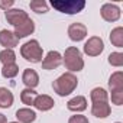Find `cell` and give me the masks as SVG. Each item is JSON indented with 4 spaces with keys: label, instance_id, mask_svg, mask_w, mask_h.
I'll return each instance as SVG.
<instances>
[{
    "label": "cell",
    "instance_id": "1",
    "mask_svg": "<svg viewBox=\"0 0 123 123\" xmlns=\"http://www.w3.org/2000/svg\"><path fill=\"white\" fill-rule=\"evenodd\" d=\"M77 86H78V78L73 73H65L62 75H59L52 83L54 91L61 97H65V96H70L71 93H74Z\"/></svg>",
    "mask_w": 123,
    "mask_h": 123
},
{
    "label": "cell",
    "instance_id": "2",
    "mask_svg": "<svg viewBox=\"0 0 123 123\" xmlns=\"http://www.w3.org/2000/svg\"><path fill=\"white\" fill-rule=\"evenodd\" d=\"M62 62L70 73H78L84 68V59L77 46H68L64 52Z\"/></svg>",
    "mask_w": 123,
    "mask_h": 123
},
{
    "label": "cell",
    "instance_id": "3",
    "mask_svg": "<svg viewBox=\"0 0 123 123\" xmlns=\"http://www.w3.org/2000/svg\"><path fill=\"white\" fill-rule=\"evenodd\" d=\"M20 55L26 61H31V62L36 64V62H42L43 49L36 39H31L20 46Z\"/></svg>",
    "mask_w": 123,
    "mask_h": 123
},
{
    "label": "cell",
    "instance_id": "4",
    "mask_svg": "<svg viewBox=\"0 0 123 123\" xmlns=\"http://www.w3.org/2000/svg\"><path fill=\"white\" fill-rule=\"evenodd\" d=\"M51 6L61 13L75 15L83 12V9L86 7V2L84 0H52Z\"/></svg>",
    "mask_w": 123,
    "mask_h": 123
},
{
    "label": "cell",
    "instance_id": "5",
    "mask_svg": "<svg viewBox=\"0 0 123 123\" xmlns=\"http://www.w3.org/2000/svg\"><path fill=\"white\" fill-rule=\"evenodd\" d=\"M83 49H84V54L88 55V56H98L104 51V42L98 36H91L84 43V48Z\"/></svg>",
    "mask_w": 123,
    "mask_h": 123
},
{
    "label": "cell",
    "instance_id": "6",
    "mask_svg": "<svg viewBox=\"0 0 123 123\" xmlns=\"http://www.w3.org/2000/svg\"><path fill=\"white\" fill-rule=\"evenodd\" d=\"M100 13L106 22H116L120 19V7L113 3H104L100 9Z\"/></svg>",
    "mask_w": 123,
    "mask_h": 123
},
{
    "label": "cell",
    "instance_id": "7",
    "mask_svg": "<svg viewBox=\"0 0 123 123\" xmlns=\"http://www.w3.org/2000/svg\"><path fill=\"white\" fill-rule=\"evenodd\" d=\"M62 64V55L58 51H49L46 56L42 59V68L43 70H55Z\"/></svg>",
    "mask_w": 123,
    "mask_h": 123
},
{
    "label": "cell",
    "instance_id": "8",
    "mask_svg": "<svg viewBox=\"0 0 123 123\" xmlns=\"http://www.w3.org/2000/svg\"><path fill=\"white\" fill-rule=\"evenodd\" d=\"M5 15H6V20L12 26H19L20 23H23L29 18L23 9H9L5 12Z\"/></svg>",
    "mask_w": 123,
    "mask_h": 123
},
{
    "label": "cell",
    "instance_id": "9",
    "mask_svg": "<svg viewBox=\"0 0 123 123\" xmlns=\"http://www.w3.org/2000/svg\"><path fill=\"white\" fill-rule=\"evenodd\" d=\"M68 36H70V39L74 41V42L83 41V39L87 36V28H86V25L78 23V22L71 23V25L68 26Z\"/></svg>",
    "mask_w": 123,
    "mask_h": 123
},
{
    "label": "cell",
    "instance_id": "10",
    "mask_svg": "<svg viewBox=\"0 0 123 123\" xmlns=\"http://www.w3.org/2000/svg\"><path fill=\"white\" fill-rule=\"evenodd\" d=\"M33 31H35V23H33V20L31 18H28L23 23H20L19 26H15L13 33H15V36L18 39H22V38H26V36L32 35Z\"/></svg>",
    "mask_w": 123,
    "mask_h": 123
},
{
    "label": "cell",
    "instance_id": "11",
    "mask_svg": "<svg viewBox=\"0 0 123 123\" xmlns=\"http://www.w3.org/2000/svg\"><path fill=\"white\" fill-rule=\"evenodd\" d=\"M0 45L5 46V49H13L15 46L19 45V39L15 36L12 31L3 29L0 31Z\"/></svg>",
    "mask_w": 123,
    "mask_h": 123
},
{
    "label": "cell",
    "instance_id": "12",
    "mask_svg": "<svg viewBox=\"0 0 123 123\" xmlns=\"http://www.w3.org/2000/svg\"><path fill=\"white\" fill-rule=\"evenodd\" d=\"M54 104H55L54 98L49 97V96H46V94H38L36 98H35V101H33V107L38 109V110H41V111L51 110L54 107Z\"/></svg>",
    "mask_w": 123,
    "mask_h": 123
},
{
    "label": "cell",
    "instance_id": "13",
    "mask_svg": "<svg viewBox=\"0 0 123 123\" xmlns=\"http://www.w3.org/2000/svg\"><path fill=\"white\" fill-rule=\"evenodd\" d=\"M22 81H23V84L26 86V88H35V87H38V84H39V75H38V73L35 71V70H32V68H26L25 71H23V74H22Z\"/></svg>",
    "mask_w": 123,
    "mask_h": 123
},
{
    "label": "cell",
    "instance_id": "14",
    "mask_svg": "<svg viewBox=\"0 0 123 123\" xmlns=\"http://www.w3.org/2000/svg\"><path fill=\"white\" fill-rule=\"evenodd\" d=\"M110 113H111V107L107 101L93 103V106H91V114L98 119H106L107 116H110Z\"/></svg>",
    "mask_w": 123,
    "mask_h": 123
},
{
    "label": "cell",
    "instance_id": "15",
    "mask_svg": "<svg viewBox=\"0 0 123 123\" xmlns=\"http://www.w3.org/2000/svg\"><path fill=\"white\" fill-rule=\"evenodd\" d=\"M67 109L70 111H84L87 109V98L84 96H77V97H73L71 100H68L67 103Z\"/></svg>",
    "mask_w": 123,
    "mask_h": 123
},
{
    "label": "cell",
    "instance_id": "16",
    "mask_svg": "<svg viewBox=\"0 0 123 123\" xmlns=\"http://www.w3.org/2000/svg\"><path fill=\"white\" fill-rule=\"evenodd\" d=\"M16 119L19 123H32L36 120V113L28 107L19 109V110H16Z\"/></svg>",
    "mask_w": 123,
    "mask_h": 123
},
{
    "label": "cell",
    "instance_id": "17",
    "mask_svg": "<svg viewBox=\"0 0 123 123\" xmlns=\"http://www.w3.org/2000/svg\"><path fill=\"white\" fill-rule=\"evenodd\" d=\"M109 88L110 91H120L123 90V73L116 71L109 78Z\"/></svg>",
    "mask_w": 123,
    "mask_h": 123
},
{
    "label": "cell",
    "instance_id": "18",
    "mask_svg": "<svg viewBox=\"0 0 123 123\" xmlns=\"http://www.w3.org/2000/svg\"><path fill=\"white\" fill-rule=\"evenodd\" d=\"M13 100H15L13 93H12L9 88L0 87V107H2V109H9V107H12Z\"/></svg>",
    "mask_w": 123,
    "mask_h": 123
},
{
    "label": "cell",
    "instance_id": "19",
    "mask_svg": "<svg viewBox=\"0 0 123 123\" xmlns=\"http://www.w3.org/2000/svg\"><path fill=\"white\" fill-rule=\"evenodd\" d=\"M110 42L117 48H123V28L122 26H117L110 32Z\"/></svg>",
    "mask_w": 123,
    "mask_h": 123
},
{
    "label": "cell",
    "instance_id": "20",
    "mask_svg": "<svg viewBox=\"0 0 123 123\" xmlns=\"http://www.w3.org/2000/svg\"><path fill=\"white\" fill-rule=\"evenodd\" d=\"M90 98H91L93 103L107 101V100H109V94H107V91H106L104 88H101V87H96V88L91 90V93H90Z\"/></svg>",
    "mask_w": 123,
    "mask_h": 123
},
{
    "label": "cell",
    "instance_id": "21",
    "mask_svg": "<svg viewBox=\"0 0 123 123\" xmlns=\"http://www.w3.org/2000/svg\"><path fill=\"white\" fill-rule=\"evenodd\" d=\"M0 62L3 65L9 64H16V54L13 49H3L0 52Z\"/></svg>",
    "mask_w": 123,
    "mask_h": 123
},
{
    "label": "cell",
    "instance_id": "22",
    "mask_svg": "<svg viewBox=\"0 0 123 123\" xmlns=\"http://www.w3.org/2000/svg\"><path fill=\"white\" fill-rule=\"evenodd\" d=\"M36 96H38V93H36L35 90H32V88H25V90H22V93H20V100H22V103L26 104V106H33V101H35Z\"/></svg>",
    "mask_w": 123,
    "mask_h": 123
},
{
    "label": "cell",
    "instance_id": "23",
    "mask_svg": "<svg viewBox=\"0 0 123 123\" xmlns=\"http://www.w3.org/2000/svg\"><path fill=\"white\" fill-rule=\"evenodd\" d=\"M29 6L35 13H46L48 9H49V6L45 0H32L29 3Z\"/></svg>",
    "mask_w": 123,
    "mask_h": 123
},
{
    "label": "cell",
    "instance_id": "24",
    "mask_svg": "<svg viewBox=\"0 0 123 123\" xmlns=\"http://www.w3.org/2000/svg\"><path fill=\"white\" fill-rule=\"evenodd\" d=\"M19 73V67L16 64H9V65H3L2 68V75L5 78H15Z\"/></svg>",
    "mask_w": 123,
    "mask_h": 123
},
{
    "label": "cell",
    "instance_id": "25",
    "mask_svg": "<svg viewBox=\"0 0 123 123\" xmlns=\"http://www.w3.org/2000/svg\"><path fill=\"white\" fill-rule=\"evenodd\" d=\"M109 64L111 67H122L123 65V54L122 52H111L109 55Z\"/></svg>",
    "mask_w": 123,
    "mask_h": 123
},
{
    "label": "cell",
    "instance_id": "26",
    "mask_svg": "<svg viewBox=\"0 0 123 123\" xmlns=\"http://www.w3.org/2000/svg\"><path fill=\"white\" fill-rule=\"evenodd\" d=\"M111 103L116 104V106H122L123 104V90L111 91Z\"/></svg>",
    "mask_w": 123,
    "mask_h": 123
},
{
    "label": "cell",
    "instance_id": "27",
    "mask_svg": "<svg viewBox=\"0 0 123 123\" xmlns=\"http://www.w3.org/2000/svg\"><path fill=\"white\" fill-rule=\"evenodd\" d=\"M68 123H90V122H88V119H87L86 116H83V114H75V116H71V117H70Z\"/></svg>",
    "mask_w": 123,
    "mask_h": 123
},
{
    "label": "cell",
    "instance_id": "28",
    "mask_svg": "<svg viewBox=\"0 0 123 123\" xmlns=\"http://www.w3.org/2000/svg\"><path fill=\"white\" fill-rule=\"evenodd\" d=\"M13 3H15L13 0H6V2H2V0H0V9H3L6 12V10H9L13 6Z\"/></svg>",
    "mask_w": 123,
    "mask_h": 123
},
{
    "label": "cell",
    "instance_id": "29",
    "mask_svg": "<svg viewBox=\"0 0 123 123\" xmlns=\"http://www.w3.org/2000/svg\"><path fill=\"white\" fill-rule=\"evenodd\" d=\"M0 123H7L6 116H5V114H2V113H0Z\"/></svg>",
    "mask_w": 123,
    "mask_h": 123
},
{
    "label": "cell",
    "instance_id": "30",
    "mask_svg": "<svg viewBox=\"0 0 123 123\" xmlns=\"http://www.w3.org/2000/svg\"><path fill=\"white\" fill-rule=\"evenodd\" d=\"M9 123H19V122H9Z\"/></svg>",
    "mask_w": 123,
    "mask_h": 123
},
{
    "label": "cell",
    "instance_id": "31",
    "mask_svg": "<svg viewBox=\"0 0 123 123\" xmlns=\"http://www.w3.org/2000/svg\"><path fill=\"white\" fill-rule=\"evenodd\" d=\"M116 123H120V122H116Z\"/></svg>",
    "mask_w": 123,
    "mask_h": 123
}]
</instances>
